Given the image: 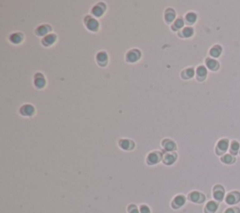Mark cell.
I'll use <instances>...</instances> for the list:
<instances>
[{
  "mask_svg": "<svg viewBox=\"0 0 240 213\" xmlns=\"http://www.w3.org/2000/svg\"><path fill=\"white\" fill-rule=\"evenodd\" d=\"M234 161H235L234 157H233V155H231V154H225V155L221 158V162H224V163H226V164H232V163L234 162Z\"/></svg>",
  "mask_w": 240,
  "mask_h": 213,
  "instance_id": "obj_23",
  "label": "cell"
},
{
  "mask_svg": "<svg viewBox=\"0 0 240 213\" xmlns=\"http://www.w3.org/2000/svg\"><path fill=\"white\" fill-rule=\"evenodd\" d=\"M45 83H46V82H45V79H44V77L42 76V74H41V73L36 74L34 84H35V85H36L38 88H42V87L45 85Z\"/></svg>",
  "mask_w": 240,
  "mask_h": 213,
  "instance_id": "obj_13",
  "label": "cell"
},
{
  "mask_svg": "<svg viewBox=\"0 0 240 213\" xmlns=\"http://www.w3.org/2000/svg\"><path fill=\"white\" fill-rule=\"evenodd\" d=\"M221 53V47L218 46V45H216L214 47L211 48L210 50V56H213V57H218Z\"/></svg>",
  "mask_w": 240,
  "mask_h": 213,
  "instance_id": "obj_24",
  "label": "cell"
},
{
  "mask_svg": "<svg viewBox=\"0 0 240 213\" xmlns=\"http://www.w3.org/2000/svg\"><path fill=\"white\" fill-rule=\"evenodd\" d=\"M186 202V198L184 195H177L175 197L173 203H172V206L175 207V208H178L180 206H182Z\"/></svg>",
  "mask_w": 240,
  "mask_h": 213,
  "instance_id": "obj_10",
  "label": "cell"
},
{
  "mask_svg": "<svg viewBox=\"0 0 240 213\" xmlns=\"http://www.w3.org/2000/svg\"><path fill=\"white\" fill-rule=\"evenodd\" d=\"M189 198L190 201H192L194 203H202L204 201V195L198 191H192L191 193H190Z\"/></svg>",
  "mask_w": 240,
  "mask_h": 213,
  "instance_id": "obj_7",
  "label": "cell"
},
{
  "mask_svg": "<svg viewBox=\"0 0 240 213\" xmlns=\"http://www.w3.org/2000/svg\"><path fill=\"white\" fill-rule=\"evenodd\" d=\"M55 41H56V36L55 34H49L45 36V38L42 40V44L45 46H50L54 44Z\"/></svg>",
  "mask_w": 240,
  "mask_h": 213,
  "instance_id": "obj_15",
  "label": "cell"
},
{
  "mask_svg": "<svg viewBox=\"0 0 240 213\" xmlns=\"http://www.w3.org/2000/svg\"><path fill=\"white\" fill-rule=\"evenodd\" d=\"M196 18H197V16H196V14H195L194 12H189V13L186 15V17H185L186 21H187L189 24H193V23L196 21Z\"/></svg>",
  "mask_w": 240,
  "mask_h": 213,
  "instance_id": "obj_26",
  "label": "cell"
},
{
  "mask_svg": "<svg viewBox=\"0 0 240 213\" xmlns=\"http://www.w3.org/2000/svg\"><path fill=\"white\" fill-rule=\"evenodd\" d=\"M51 30V27L47 25H42L41 27H38V29L36 30V33L39 35V36H44L46 35L49 31ZM47 36V35H46Z\"/></svg>",
  "mask_w": 240,
  "mask_h": 213,
  "instance_id": "obj_18",
  "label": "cell"
},
{
  "mask_svg": "<svg viewBox=\"0 0 240 213\" xmlns=\"http://www.w3.org/2000/svg\"><path fill=\"white\" fill-rule=\"evenodd\" d=\"M239 212L240 210L238 207H230V208H227L224 213H239Z\"/></svg>",
  "mask_w": 240,
  "mask_h": 213,
  "instance_id": "obj_30",
  "label": "cell"
},
{
  "mask_svg": "<svg viewBox=\"0 0 240 213\" xmlns=\"http://www.w3.org/2000/svg\"><path fill=\"white\" fill-rule=\"evenodd\" d=\"M107 60H108V56L105 52H100L97 55V62L100 66H105L107 64Z\"/></svg>",
  "mask_w": 240,
  "mask_h": 213,
  "instance_id": "obj_16",
  "label": "cell"
},
{
  "mask_svg": "<svg viewBox=\"0 0 240 213\" xmlns=\"http://www.w3.org/2000/svg\"><path fill=\"white\" fill-rule=\"evenodd\" d=\"M196 73H197V77L198 79H200V81H202L207 74V70L204 67V66H200L197 68V70H196Z\"/></svg>",
  "mask_w": 240,
  "mask_h": 213,
  "instance_id": "obj_21",
  "label": "cell"
},
{
  "mask_svg": "<svg viewBox=\"0 0 240 213\" xmlns=\"http://www.w3.org/2000/svg\"><path fill=\"white\" fill-rule=\"evenodd\" d=\"M176 160V154L175 153H167L163 157V162L167 165L174 163Z\"/></svg>",
  "mask_w": 240,
  "mask_h": 213,
  "instance_id": "obj_17",
  "label": "cell"
},
{
  "mask_svg": "<svg viewBox=\"0 0 240 213\" xmlns=\"http://www.w3.org/2000/svg\"><path fill=\"white\" fill-rule=\"evenodd\" d=\"M119 146L125 150H129V149L133 148L134 143L132 140H129V139H122V140L119 141Z\"/></svg>",
  "mask_w": 240,
  "mask_h": 213,
  "instance_id": "obj_11",
  "label": "cell"
},
{
  "mask_svg": "<svg viewBox=\"0 0 240 213\" xmlns=\"http://www.w3.org/2000/svg\"><path fill=\"white\" fill-rule=\"evenodd\" d=\"M161 160V154L158 152H152L147 156V163L148 164H156Z\"/></svg>",
  "mask_w": 240,
  "mask_h": 213,
  "instance_id": "obj_9",
  "label": "cell"
},
{
  "mask_svg": "<svg viewBox=\"0 0 240 213\" xmlns=\"http://www.w3.org/2000/svg\"><path fill=\"white\" fill-rule=\"evenodd\" d=\"M106 10V6L102 3H99L96 6L93 7L92 9V13L93 15L97 16V17H100L103 13H104V11Z\"/></svg>",
  "mask_w": 240,
  "mask_h": 213,
  "instance_id": "obj_6",
  "label": "cell"
},
{
  "mask_svg": "<svg viewBox=\"0 0 240 213\" xmlns=\"http://www.w3.org/2000/svg\"><path fill=\"white\" fill-rule=\"evenodd\" d=\"M162 147L165 150L167 151H173L175 149L176 146H175V143L170 139H166L162 142Z\"/></svg>",
  "mask_w": 240,
  "mask_h": 213,
  "instance_id": "obj_14",
  "label": "cell"
},
{
  "mask_svg": "<svg viewBox=\"0 0 240 213\" xmlns=\"http://www.w3.org/2000/svg\"><path fill=\"white\" fill-rule=\"evenodd\" d=\"M128 210H129V213H139V211H138L136 206H134V205H131V206H129Z\"/></svg>",
  "mask_w": 240,
  "mask_h": 213,
  "instance_id": "obj_32",
  "label": "cell"
},
{
  "mask_svg": "<svg viewBox=\"0 0 240 213\" xmlns=\"http://www.w3.org/2000/svg\"><path fill=\"white\" fill-rule=\"evenodd\" d=\"M218 204L214 201H209L204 208V212L205 213H215L218 209Z\"/></svg>",
  "mask_w": 240,
  "mask_h": 213,
  "instance_id": "obj_12",
  "label": "cell"
},
{
  "mask_svg": "<svg viewBox=\"0 0 240 213\" xmlns=\"http://www.w3.org/2000/svg\"><path fill=\"white\" fill-rule=\"evenodd\" d=\"M182 35H183L184 37H186V38L190 37V36L193 35V29H192L191 27H185V28L183 29Z\"/></svg>",
  "mask_w": 240,
  "mask_h": 213,
  "instance_id": "obj_29",
  "label": "cell"
},
{
  "mask_svg": "<svg viewBox=\"0 0 240 213\" xmlns=\"http://www.w3.org/2000/svg\"><path fill=\"white\" fill-rule=\"evenodd\" d=\"M184 26V22H183V19L181 18H178L175 21V24H174V27H172V28L174 30H176V29H179V28H182Z\"/></svg>",
  "mask_w": 240,
  "mask_h": 213,
  "instance_id": "obj_28",
  "label": "cell"
},
{
  "mask_svg": "<svg viewBox=\"0 0 240 213\" xmlns=\"http://www.w3.org/2000/svg\"><path fill=\"white\" fill-rule=\"evenodd\" d=\"M240 201V193L238 191H232L226 197V203L229 205H234Z\"/></svg>",
  "mask_w": 240,
  "mask_h": 213,
  "instance_id": "obj_2",
  "label": "cell"
},
{
  "mask_svg": "<svg viewBox=\"0 0 240 213\" xmlns=\"http://www.w3.org/2000/svg\"><path fill=\"white\" fill-rule=\"evenodd\" d=\"M205 62H206V66H207L210 70H216L218 69V62L216 61L215 59H213V58H207Z\"/></svg>",
  "mask_w": 240,
  "mask_h": 213,
  "instance_id": "obj_20",
  "label": "cell"
},
{
  "mask_svg": "<svg viewBox=\"0 0 240 213\" xmlns=\"http://www.w3.org/2000/svg\"><path fill=\"white\" fill-rule=\"evenodd\" d=\"M231 153L232 154H236L239 150V143L236 141H233L231 144V148H230Z\"/></svg>",
  "mask_w": 240,
  "mask_h": 213,
  "instance_id": "obj_27",
  "label": "cell"
},
{
  "mask_svg": "<svg viewBox=\"0 0 240 213\" xmlns=\"http://www.w3.org/2000/svg\"><path fill=\"white\" fill-rule=\"evenodd\" d=\"M23 40V35L21 33H14L10 37V41L12 43H20Z\"/></svg>",
  "mask_w": 240,
  "mask_h": 213,
  "instance_id": "obj_22",
  "label": "cell"
},
{
  "mask_svg": "<svg viewBox=\"0 0 240 213\" xmlns=\"http://www.w3.org/2000/svg\"><path fill=\"white\" fill-rule=\"evenodd\" d=\"M140 56H141V53H140V51L138 50V49H132V50H131L130 52H128V54H127V61L128 62H131V63H132V62H136L139 58H140Z\"/></svg>",
  "mask_w": 240,
  "mask_h": 213,
  "instance_id": "obj_1",
  "label": "cell"
},
{
  "mask_svg": "<svg viewBox=\"0 0 240 213\" xmlns=\"http://www.w3.org/2000/svg\"><path fill=\"white\" fill-rule=\"evenodd\" d=\"M140 212L141 213H150V209L146 205H142L140 206Z\"/></svg>",
  "mask_w": 240,
  "mask_h": 213,
  "instance_id": "obj_31",
  "label": "cell"
},
{
  "mask_svg": "<svg viewBox=\"0 0 240 213\" xmlns=\"http://www.w3.org/2000/svg\"><path fill=\"white\" fill-rule=\"evenodd\" d=\"M175 12L173 9H167L165 12V20L167 23H171L175 20Z\"/></svg>",
  "mask_w": 240,
  "mask_h": 213,
  "instance_id": "obj_19",
  "label": "cell"
},
{
  "mask_svg": "<svg viewBox=\"0 0 240 213\" xmlns=\"http://www.w3.org/2000/svg\"><path fill=\"white\" fill-rule=\"evenodd\" d=\"M213 196L216 200L218 201H221L224 197V189L219 186V185H217L215 188H214V191H213Z\"/></svg>",
  "mask_w": 240,
  "mask_h": 213,
  "instance_id": "obj_5",
  "label": "cell"
},
{
  "mask_svg": "<svg viewBox=\"0 0 240 213\" xmlns=\"http://www.w3.org/2000/svg\"><path fill=\"white\" fill-rule=\"evenodd\" d=\"M86 20H85V25H86V27H87V28L89 29V30H91V31H97L98 29V22L96 20V19H94V18H88V17H86L85 18Z\"/></svg>",
  "mask_w": 240,
  "mask_h": 213,
  "instance_id": "obj_3",
  "label": "cell"
},
{
  "mask_svg": "<svg viewBox=\"0 0 240 213\" xmlns=\"http://www.w3.org/2000/svg\"><path fill=\"white\" fill-rule=\"evenodd\" d=\"M228 147H229V142L227 139H222L220 140L218 145H217V153L218 154H222L224 153L227 149H228Z\"/></svg>",
  "mask_w": 240,
  "mask_h": 213,
  "instance_id": "obj_4",
  "label": "cell"
},
{
  "mask_svg": "<svg viewBox=\"0 0 240 213\" xmlns=\"http://www.w3.org/2000/svg\"><path fill=\"white\" fill-rule=\"evenodd\" d=\"M35 112V108L33 107L32 105H29V104H26L24 105L23 107L21 108L20 110V113L23 115V116H26V117H30L34 114Z\"/></svg>",
  "mask_w": 240,
  "mask_h": 213,
  "instance_id": "obj_8",
  "label": "cell"
},
{
  "mask_svg": "<svg viewBox=\"0 0 240 213\" xmlns=\"http://www.w3.org/2000/svg\"><path fill=\"white\" fill-rule=\"evenodd\" d=\"M194 75V70L192 68H190V69H187L183 71L182 73V77L185 78V79H190L191 78L192 76Z\"/></svg>",
  "mask_w": 240,
  "mask_h": 213,
  "instance_id": "obj_25",
  "label": "cell"
}]
</instances>
